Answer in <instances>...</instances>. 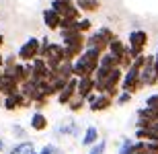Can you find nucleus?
Here are the masks:
<instances>
[{
  "mask_svg": "<svg viewBox=\"0 0 158 154\" xmlns=\"http://www.w3.org/2000/svg\"><path fill=\"white\" fill-rule=\"evenodd\" d=\"M39 58H43L49 66V70H56L60 64L66 62V52H64V45L60 41H52L49 37H41V52H39Z\"/></svg>",
  "mask_w": 158,
  "mask_h": 154,
  "instance_id": "1",
  "label": "nucleus"
},
{
  "mask_svg": "<svg viewBox=\"0 0 158 154\" xmlns=\"http://www.w3.org/2000/svg\"><path fill=\"white\" fill-rule=\"evenodd\" d=\"M117 39V33L111 29V27H99V29H94L90 35H86V48H93V49H99L101 53H105L111 45V41Z\"/></svg>",
  "mask_w": 158,
  "mask_h": 154,
  "instance_id": "2",
  "label": "nucleus"
},
{
  "mask_svg": "<svg viewBox=\"0 0 158 154\" xmlns=\"http://www.w3.org/2000/svg\"><path fill=\"white\" fill-rule=\"evenodd\" d=\"M148 43H150V35H148L146 29L129 31V35H127V53H129V58L135 60V58H140V56H144V53L148 52Z\"/></svg>",
  "mask_w": 158,
  "mask_h": 154,
  "instance_id": "3",
  "label": "nucleus"
},
{
  "mask_svg": "<svg viewBox=\"0 0 158 154\" xmlns=\"http://www.w3.org/2000/svg\"><path fill=\"white\" fill-rule=\"evenodd\" d=\"M49 8H53L66 23H76V21H80L84 17L80 12V8L76 6V0H52Z\"/></svg>",
  "mask_w": 158,
  "mask_h": 154,
  "instance_id": "4",
  "label": "nucleus"
},
{
  "mask_svg": "<svg viewBox=\"0 0 158 154\" xmlns=\"http://www.w3.org/2000/svg\"><path fill=\"white\" fill-rule=\"evenodd\" d=\"M39 52H41V39L39 37H29V39H25V43L19 48L17 58H19V62L31 64L35 58H39Z\"/></svg>",
  "mask_w": 158,
  "mask_h": 154,
  "instance_id": "5",
  "label": "nucleus"
},
{
  "mask_svg": "<svg viewBox=\"0 0 158 154\" xmlns=\"http://www.w3.org/2000/svg\"><path fill=\"white\" fill-rule=\"evenodd\" d=\"M115 105V99H111L105 93H93V95L86 99V109L90 113H105L109 111L111 107Z\"/></svg>",
  "mask_w": 158,
  "mask_h": 154,
  "instance_id": "6",
  "label": "nucleus"
},
{
  "mask_svg": "<svg viewBox=\"0 0 158 154\" xmlns=\"http://www.w3.org/2000/svg\"><path fill=\"white\" fill-rule=\"evenodd\" d=\"M2 107L8 113H19V111H29V109H33V103L23 93H17V95H10V97H2Z\"/></svg>",
  "mask_w": 158,
  "mask_h": 154,
  "instance_id": "7",
  "label": "nucleus"
},
{
  "mask_svg": "<svg viewBox=\"0 0 158 154\" xmlns=\"http://www.w3.org/2000/svg\"><path fill=\"white\" fill-rule=\"evenodd\" d=\"M56 136H64V138H80V125L76 123L74 117H66L62 119L56 127Z\"/></svg>",
  "mask_w": 158,
  "mask_h": 154,
  "instance_id": "8",
  "label": "nucleus"
},
{
  "mask_svg": "<svg viewBox=\"0 0 158 154\" xmlns=\"http://www.w3.org/2000/svg\"><path fill=\"white\" fill-rule=\"evenodd\" d=\"M76 89H78V78H70L68 80V84H66L64 89L60 90V95L56 97V101H58V105L62 107H68V103L76 97Z\"/></svg>",
  "mask_w": 158,
  "mask_h": 154,
  "instance_id": "9",
  "label": "nucleus"
},
{
  "mask_svg": "<svg viewBox=\"0 0 158 154\" xmlns=\"http://www.w3.org/2000/svg\"><path fill=\"white\" fill-rule=\"evenodd\" d=\"M41 19H43V25H45L47 31L60 33V29H62V17L53 8H45V10L41 12Z\"/></svg>",
  "mask_w": 158,
  "mask_h": 154,
  "instance_id": "10",
  "label": "nucleus"
},
{
  "mask_svg": "<svg viewBox=\"0 0 158 154\" xmlns=\"http://www.w3.org/2000/svg\"><path fill=\"white\" fill-rule=\"evenodd\" d=\"M29 125L33 131L41 134V131L49 130V119H47V115L43 111H33L31 113V119H29Z\"/></svg>",
  "mask_w": 158,
  "mask_h": 154,
  "instance_id": "11",
  "label": "nucleus"
},
{
  "mask_svg": "<svg viewBox=\"0 0 158 154\" xmlns=\"http://www.w3.org/2000/svg\"><path fill=\"white\" fill-rule=\"evenodd\" d=\"M2 97H10V95H17V93H21V84L15 80V76L12 74H4L2 72Z\"/></svg>",
  "mask_w": 158,
  "mask_h": 154,
  "instance_id": "12",
  "label": "nucleus"
},
{
  "mask_svg": "<svg viewBox=\"0 0 158 154\" xmlns=\"http://www.w3.org/2000/svg\"><path fill=\"white\" fill-rule=\"evenodd\" d=\"M99 140H101L99 127H94V125H86V127H84V134L80 136V146L90 148V146H94Z\"/></svg>",
  "mask_w": 158,
  "mask_h": 154,
  "instance_id": "13",
  "label": "nucleus"
},
{
  "mask_svg": "<svg viewBox=\"0 0 158 154\" xmlns=\"http://www.w3.org/2000/svg\"><path fill=\"white\" fill-rule=\"evenodd\" d=\"M97 93L94 90V78L93 76H86V78H78V89H76V95L82 97V99H88V97Z\"/></svg>",
  "mask_w": 158,
  "mask_h": 154,
  "instance_id": "14",
  "label": "nucleus"
},
{
  "mask_svg": "<svg viewBox=\"0 0 158 154\" xmlns=\"http://www.w3.org/2000/svg\"><path fill=\"white\" fill-rule=\"evenodd\" d=\"M12 76H15V80H17L19 84H25L27 80H31V64L19 62L17 68H15V72H12Z\"/></svg>",
  "mask_w": 158,
  "mask_h": 154,
  "instance_id": "15",
  "label": "nucleus"
},
{
  "mask_svg": "<svg viewBox=\"0 0 158 154\" xmlns=\"http://www.w3.org/2000/svg\"><path fill=\"white\" fill-rule=\"evenodd\" d=\"M76 6L82 15H94L101 10V0H76Z\"/></svg>",
  "mask_w": 158,
  "mask_h": 154,
  "instance_id": "16",
  "label": "nucleus"
},
{
  "mask_svg": "<svg viewBox=\"0 0 158 154\" xmlns=\"http://www.w3.org/2000/svg\"><path fill=\"white\" fill-rule=\"evenodd\" d=\"M37 152L35 150V144L31 142V140H23V142H17L15 146L8 148V154H33Z\"/></svg>",
  "mask_w": 158,
  "mask_h": 154,
  "instance_id": "17",
  "label": "nucleus"
},
{
  "mask_svg": "<svg viewBox=\"0 0 158 154\" xmlns=\"http://www.w3.org/2000/svg\"><path fill=\"white\" fill-rule=\"evenodd\" d=\"M17 64H19L17 53H8V56H4V66H2V72H4V74H12V72H15V68H17Z\"/></svg>",
  "mask_w": 158,
  "mask_h": 154,
  "instance_id": "18",
  "label": "nucleus"
},
{
  "mask_svg": "<svg viewBox=\"0 0 158 154\" xmlns=\"http://www.w3.org/2000/svg\"><path fill=\"white\" fill-rule=\"evenodd\" d=\"M86 109V99H82V97H74L70 103H68V111L70 113H80V111H84Z\"/></svg>",
  "mask_w": 158,
  "mask_h": 154,
  "instance_id": "19",
  "label": "nucleus"
},
{
  "mask_svg": "<svg viewBox=\"0 0 158 154\" xmlns=\"http://www.w3.org/2000/svg\"><path fill=\"white\" fill-rule=\"evenodd\" d=\"M78 31H80V33H84V35H90V33L94 31L93 21H90L88 17H82L80 21H78Z\"/></svg>",
  "mask_w": 158,
  "mask_h": 154,
  "instance_id": "20",
  "label": "nucleus"
},
{
  "mask_svg": "<svg viewBox=\"0 0 158 154\" xmlns=\"http://www.w3.org/2000/svg\"><path fill=\"white\" fill-rule=\"evenodd\" d=\"M131 144H134V138H123L121 144H117V154H129Z\"/></svg>",
  "mask_w": 158,
  "mask_h": 154,
  "instance_id": "21",
  "label": "nucleus"
},
{
  "mask_svg": "<svg viewBox=\"0 0 158 154\" xmlns=\"http://www.w3.org/2000/svg\"><path fill=\"white\" fill-rule=\"evenodd\" d=\"M131 99H134V95H129V93L121 90V93H119V97L115 99V105H117V107H125V105H129V103H131Z\"/></svg>",
  "mask_w": 158,
  "mask_h": 154,
  "instance_id": "22",
  "label": "nucleus"
},
{
  "mask_svg": "<svg viewBox=\"0 0 158 154\" xmlns=\"http://www.w3.org/2000/svg\"><path fill=\"white\" fill-rule=\"evenodd\" d=\"M107 152V140H99V142L88 148V154H105Z\"/></svg>",
  "mask_w": 158,
  "mask_h": 154,
  "instance_id": "23",
  "label": "nucleus"
},
{
  "mask_svg": "<svg viewBox=\"0 0 158 154\" xmlns=\"http://www.w3.org/2000/svg\"><path fill=\"white\" fill-rule=\"evenodd\" d=\"M10 134L15 138H17V140H21V142H23V140H27V130H25L23 125H12V130H10Z\"/></svg>",
  "mask_w": 158,
  "mask_h": 154,
  "instance_id": "24",
  "label": "nucleus"
},
{
  "mask_svg": "<svg viewBox=\"0 0 158 154\" xmlns=\"http://www.w3.org/2000/svg\"><path fill=\"white\" fill-rule=\"evenodd\" d=\"M49 103H52V99H47V97H39V99L33 103V111H43V109L49 107Z\"/></svg>",
  "mask_w": 158,
  "mask_h": 154,
  "instance_id": "25",
  "label": "nucleus"
},
{
  "mask_svg": "<svg viewBox=\"0 0 158 154\" xmlns=\"http://www.w3.org/2000/svg\"><path fill=\"white\" fill-rule=\"evenodd\" d=\"M146 107H148V109H156V111H158V93H154V95H150L146 99Z\"/></svg>",
  "mask_w": 158,
  "mask_h": 154,
  "instance_id": "26",
  "label": "nucleus"
},
{
  "mask_svg": "<svg viewBox=\"0 0 158 154\" xmlns=\"http://www.w3.org/2000/svg\"><path fill=\"white\" fill-rule=\"evenodd\" d=\"M56 148H58V144L49 142V144H45L41 150H37V154H53V152H56Z\"/></svg>",
  "mask_w": 158,
  "mask_h": 154,
  "instance_id": "27",
  "label": "nucleus"
},
{
  "mask_svg": "<svg viewBox=\"0 0 158 154\" xmlns=\"http://www.w3.org/2000/svg\"><path fill=\"white\" fill-rule=\"evenodd\" d=\"M154 76L158 78V45H156V52H154Z\"/></svg>",
  "mask_w": 158,
  "mask_h": 154,
  "instance_id": "28",
  "label": "nucleus"
},
{
  "mask_svg": "<svg viewBox=\"0 0 158 154\" xmlns=\"http://www.w3.org/2000/svg\"><path fill=\"white\" fill-rule=\"evenodd\" d=\"M144 154H158V152H156V150L152 148V146H150V142H148V148L144 150Z\"/></svg>",
  "mask_w": 158,
  "mask_h": 154,
  "instance_id": "29",
  "label": "nucleus"
},
{
  "mask_svg": "<svg viewBox=\"0 0 158 154\" xmlns=\"http://www.w3.org/2000/svg\"><path fill=\"white\" fill-rule=\"evenodd\" d=\"M2 152H6V144H4V140L0 138V154H2Z\"/></svg>",
  "mask_w": 158,
  "mask_h": 154,
  "instance_id": "30",
  "label": "nucleus"
},
{
  "mask_svg": "<svg viewBox=\"0 0 158 154\" xmlns=\"http://www.w3.org/2000/svg\"><path fill=\"white\" fill-rule=\"evenodd\" d=\"M4 43H6V39H4V35H2V31H0V49L4 48Z\"/></svg>",
  "mask_w": 158,
  "mask_h": 154,
  "instance_id": "31",
  "label": "nucleus"
},
{
  "mask_svg": "<svg viewBox=\"0 0 158 154\" xmlns=\"http://www.w3.org/2000/svg\"><path fill=\"white\" fill-rule=\"evenodd\" d=\"M53 154H64V150H62V148H60V146H58V148H56V152H53Z\"/></svg>",
  "mask_w": 158,
  "mask_h": 154,
  "instance_id": "32",
  "label": "nucleus"
},
{
  "mask_svg": "<svg viewBox=\"0 0 158 154\" xmlns=\"http://www.w3.org/2000/svg\"><path fill=\"white\" fill-rule=\"evenodd\" d=\"M0 97H2V80H0Z\"/></svg>",
  "mask_w": 158,
  "mask_h": 154,
  "instance_id": "33",
  "label": "nucleus"
},
{
  "mask_svg": "<svg viewBox=\"0 0 158 154\" xmlns=\"http://www.w3.org/2000/svg\"><path fill=\"white\" fill-rule=\"evenodd\" d=\"M33 154H37V152H33Z\"/></svg>",
  "mask_w": 158,
  "mask_h": 154,
  "instance_id": "34",
  "label": "nucleus"
}]
</instances>
